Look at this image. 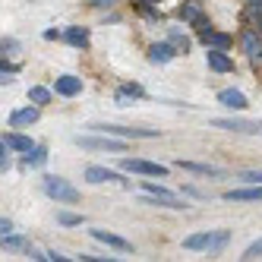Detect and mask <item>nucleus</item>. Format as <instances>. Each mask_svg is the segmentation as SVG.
I'll use <instances>...</instances> for the list:
<instances>
[{
  "mask_svg": "<svg viewBox=\"0 0 262 262\" xmlns=\"http://www.w3.org/2000/svg\"><path fill=\"white\" fill-rule=\"evenodd\" d=\"M79 148H85V152H117V155H123L126 152V142L117 136V139H111L107 133L104 136H76L73 139Z\"/></svg>",
  "mask_w": 262,
  "mask_h": 262,
  "instance_id": "f257e3e1",
  "label": "nucleus"
},
{
  "mask_svg": "<svg viewBox=\"0 0 262 262\" xmlns=\"http://www.w3.org/2000/svg\"><path fill=\"white\" fill-rule=\"evenodd\" d=\"M215 129H228V133H247V136H262V120H247V117H215Z\"/></svg>",
  "mask_w": 262,
  "mask_h": 262,
  "instance_id": "f03ea898",
  "label": "nucleus"
},
{
  "mask_svg": "<svg viewBox=\"0 0 262 262\" xmlns=\"http://www.w3.org/2000/svg\"><path fill=\"white\" fill-rule=\"evenodd\" d=\"M45 193L51 199H57L63 205H73V202H79V190L73 183H67L63 177H45Z\"/></svg>",
  "mask_w": 262,
  "mask_h": 262,
  "instance_id": "7ed1b4c3",
  "label": "nucleus"
},
{
  "mask_svg": "<svg viewBox=\"0 0 262 262\" xmlns=\"http://www.w3.org/2000/svg\"><path fill=\"white\" fill-rule=\"evenodd\" d=\"M95 133H107V136H120V139H155L158 129H133V126H114V123H92Z\"/></svg>",
  "mask_w": 262,
  "mask_h": 262,
  "instance_id": "20e7f679",
  "label": "nucleus"
},
{
  "mask_svg": "<svg viewBox=\"0 0 262 262\" xmlns=\"http://www.w3.org/2000/svg\"><path fill=\"white\" fill-rule=\"evenodd\" d=\"M120 171L142 174V177H167V167H164V164L145 161V158H123V161H120Z\"/></svg>",
  "mask_w": 262,
  "mask_h": 262,
  "instance_id": "39448f33",
  "label": "nucleus"
},
{
  "mask_svg": "<svg viewBox=\"0 0 262 262\" xmlns=\"http://www.w3.org/2000/svg\"><path fill=\"white\" fill-rule=\"evenodd\" d=\"M240 48H243V54L250 57L253 67H262V38H259L253 29H247V32L240 35Z\"/></svg>",
  "mask_w": 262,
  "mask_h": 262,
  "instance_id": "423d86ee",
  "label": "nucleus"
},
{
  "mask_svg": "<svg viewBox=\"0 0 262 262\" xmlns=\"http://www.w3.org/2000/svg\"><path fill=\"white\" fill-rule=\"evenodd\" d=\"M92 237H95L98 243H104V247H111V250H120V253H129V250H133V243H129V240L111 234V231H104V228H92Z\"/></svg>",
  "mask_w": 262,
  "mask_h": 262,
  "instance_id": "0eeeda50",
  "label": "nucleus"
},
{
  "mask_svg": "<svg viewBox=\"0 0 262 262\" xmlns=\"http://www.w3.org/2000/svg\"><path fill=\"white\" fill-rule=\"evenodd\" d=\"M224 199H228V202H262V183L243 186V190H228Z\"/></svg>",
  "mask_w": 262,
  "mask_h": 262,
  "instance_id": "6e6552de",
  "label": "nucleus"
},
{
  "mask_svg": "<svg viewBox=\"0 0 262 262\" xmlns=\"http://www.w3.org/2000/svg\"><path fill=\"white\" fill-rule=\"evenodd\" d=\"M54 92H57V95H63V98H73V95H79L82 92V79L79 76H57V82H54Z\"/></svg>",
  "mask_w": 262,
  "mask_h": 262,
  "instance_id": "1a4fd4ad",
  "label": "nucleus"
},
{
  "mask_svg": "<svg viewBox=\"0 0 262 262\" xmlns=\"http://www.w3.org/2000/svg\"><path fill=\"white\" fill-rule=\"evenodd\" d=\"M85 180H89V183H107V180H117V183H126V186H129V180H123L120 174L107 171V167H98V164H89V167H85Z\"/></svg>",
  "mask_w": 262,
  "mask_h": 262,
  "instance_id": "9d476101",
  "label": "nucleus"
},
{
  "mask_svg": "<svg viewBox=\"0 0 262 262\" xmlns=\"http://www.w3.org/2000/svg\"><path fill=\"white\" fill-rule=\"evenodd\" d=\"M32 123H38V107H19V111H13L10 114V126L13 129H19V126H32Z\"/></svg>",
  "mask_w": 262,
  "mask_h": 262,
  "instance_id": "9b49d317",
  "label": "nucleus"
},
{
  "mask_svg": "<svg viewBox=\"0 0 262 262\" xmlns=\"http://www.w3.org/2000/svg\"><path fill=\"white\" fill-rule=\"evenodd\" d=\"M4 145L10 148V152H19V155H29L35 148V142L29 136H23V133H4Z\"/></svg>",
  "mask_w": 262,
  "mask_h": 262,
  "instance_id": "f8f14e48",
  "label": "nucleus"
},
{
  "mask_svg": "<svg viewBox=\"0 0 262 262\" xmlns=\"http://www.w3.org/2000/svg\"><path fill=\"white\" fill-rule=\"evenodd\" d=\"M205 60H209V67H212L215 73H231V70H234V60H231L224 51H218V48H209Z\"/></svg>",
  "mask_w": 262,
  "mask_h": 262,
  "instance_id": "ddd939ff",
  "label": "nucleus"
},
{
  "mask_svg": "<svg viewBox=\"0 0 262 262\" xmlns=\"http://www.w3.org/2000/svg\"><path fill=\"white\" fill-rule=\"evenodd\" d=\"M218 101L224 107H231V111H243V107H247V95L237 92V89H221L218 92Z\"/></svg>",
  "mask_w": 262,
  "mask_h": 262,
  "instance_id": "4468645a",
  "label": "nucleus"
},
{
  "mask_svg": "<svg viewBox=\"0 0 262 262\" xmlns=\"http://www.w3.org/2000/svg\"><path fill=\"white\" fill-rule=\"evenodd\" d=\"M212 243H215V231H202L183 240V250H209L212 253Z\"/></svg>",
  "mask_w": 262,
  "mask_h": 262,
  "instance_id": "2eb2a0df",
  "label": "nucleus"
},
{
  "mask_svg": "<svg viewBox=\"0 0 262 262\" xmlns=\"http://www.w3.org/2000/svg\"><path fill=\"white\" fill-rule=\"evenodd\" d=\"M174 54H177V48L171 41H161V45L148 48V60L152 63H167V60H174Z\"/></svg>",
  "mask_w": 262,
  "mask_h": 262,
  "instance_id": "dca6fc26",
  "label": "nucleus"
},
{
  "mask_svg": "<svg viewBox=\"0 0 262 262\" xmlns=\"http://www.w3.org/2000/svg\"><path fill=\"white\" fill-rule=\"evenodd\" d=\"M199 38H202V45H205V48H218V51H228V48H231V35H224V32H215V29L202 32Z\"/></svg>",
  "mask_w": 262,
  "mask_h": 262,
  "instance_id": "f3484780",
  "label": "nucleus"
},
{
  "mask_svg": "<svg viewBox=\"0 0 262 262\" xmlns=\"http://www.w3.org/2000/svg\"><path fill=\"white\" fill-rule=\"evenodd\" d=\"M177 167L183 171H193V174H202V177H224L221 167H212V164H196V161H177Z\"/></svg>",
  "mask_w": 262,
  "mask_h": 262,
  "instance_id": "a211bd4d",
  "label": "nucleus"
},
{
  "mask_svg": "<svg viewBox=\"0 0 262 262\" xmlns=\"http://www.w3.org/2000/svg\"><path fill=\"white\" fill-rule=\"evenodd\" d=\"M177 16H180L183 23H193V26H196V23L202 19V4H199V0H186V4L177 10Z\"/></svg>",
  "mask_w": 262,
  "mask_h": 262,
  "instance_id": "6ab92c4d",
  "label": "nucleus"
},
{
  "mask_svg": "<svg viewBox=\"0 0 262 262\" xmlns=\"http://www.w3.org/2000/svg\"><path fill=\"white\" fill-rule=\"evenodd\" d=\"M63 38H67L73 48H89V32L79 29V26H70V29L63 32Z\"/></svg>",
  "mask_w": 262,
  "mask_h": 262,
  "instance_id": "aec40b11",
  "label": "nucleus"
},
{
  "mask_svg": "<svg viewBox=\"0 0 262 262\" xmlns=\"http://www.w3.org/2000/svg\"><path fill=\"white\" fill-rule=\"evenodd\" d=\"M142 193H148V196H158V199H180V196H174L167 186H161V183H155V180H142Z\"/></svg>",
  "mask_w": 262,
  "mask_h": 262,
  "instance_id": "412c9836",
  "label": "nucleus"
},
{
  "mask_svg": "<svg viewBox=\"0 0 262 262\" xmlns=\"http://www.w3.org/2000/svg\"><path fill=\"white\" fill-rule=\"evenodd\" d=\"M142 205H161V209H186V199H158V196H142Z\"/></svg>",
  "mask_w": 262,
  "mask_h": 262,
  "instance_id": "4be33fe9",
  "label": "nucleus"
},
{
  "mask_svg": "<svg viewBox=\"0 0 262 262\" xmlns=\"http://www.w3.org/2000/svg\"><path fill=\"white\" fill-rule=\"evenodd\" d=\"M133 98H142V85H136V82H133V85H123V89L117 92V98H114V101H117L120 107H126Z\"/></svg>",
  "mask_w": 262,
  "mask_h": 262,
  "instance_id": "5701e85b",
  "label": "nucleus"
},
{
  "mask_svg": "<svg viewBox=\"0 0 262 262\" xmlns=\"http://www.w3.org/2000/svg\"><path fill=\"white\" fill-rule=\"evenodd\" d=\"M29 101H32V104H48V101H51V92H48L45 85H32V89H29Z\"/></svg>",
  "mask_w": 262,
  "mask_h": 262,
  "instance_id": "b1692460",
  "label": "nucleus"
},
{
  "mask_svg": "<svg viewBox=\"0 0 262 262\" xmlns=\"http://www.w3.org/2000/svg\"><path fill=\"white\" fill-rule=\"evenodd\" d=\"M45 161H48V152H45V148H38V145H35L32 152L26 155V164H29V167H41Z\"/></svg>",
  "mask_w": 262,
  "mask_h": 262,
  "instance_id": "393cba45",
  "label": "nucleus"
},
{
  "mask_svg": "<svg viewBox=\"0 0 262 262\" xmlns=\"http://www.w3.org/2000/svg\"><path fill=\"white\" fill-rule=\"evenodd\" d=\"M171 45H174L180 54H186V48H190V41H186V35H183L180 29H171Z\"/></svg>",
  "mask_w": 262,
  "mask_h": 262,
  "instance_id": "a878e982",
  "label": "nucleus"
},
{
  "mask_svg": "<svg viewBox=\"0 0 262 262\" xmlns=\"http://www.w3.org/2000/svg\"><path fill=\"white\" fill-rule=\"evenodd\" d=\"M57 224H63V228H76V224H82V215H70V212H57Z\"/></svg>",
  "mask_w": 262,
  "mask_h": 262,
  "instance_id": "bb28decb",
  "label": "nucleus"
},
{
  "mask_svg": "<svg viewBox=\"0 0 262 262\" xmlns=\"http://www.w3.org/2000/svg\"><path fill=\"white\" fill-rule=\"evenodd\" d=\"M259 256H262V237H259L256 243H250V247L243 250V256H240V259H259Z\"/></svg>",
  "mask_w": 262,
  "mask_h": 262,
  "instance_id": "cd10ccee",
  "label": "nucleus"
},
{
  "mask_svg": "<svg viewBox=\"0 0 262 262\" xmlns=\"http://www.w3.org/2000/svg\"><path fill=\"white\" fill-rule=\"evenodd\" d=\"M247 19L262 26V4H247Z\"/></svg>",
  "mask_w": 262,
  "mask_h": 262,
  "instance_id": "c85d7f7f",
  "label": "nucleus"
},
{
  "mask_svg": "<svg viewBox=\"0 0 262 262\" xmlns=\"http://www.w3.org/2000/svg\"><path fill=\"white\" fill-rule=\"evenodd\" d=\"M228 240H231V234H228V231H215V243H212V253L224 250V247H228Z\"/></svg>",
  "mask_w": 262,
  "mask_h": 262,
  "instance_id": "c756f323",
  "label": "nucleus"
},
{
  "mask_svg": "<svg viewBox=\"0 0 262 262\" xmlns=\"http://www.w3.org/2000/svg\"><path fill=\"white\" fill-rule=\"evenodd\" d=\"M237 180H243V183H262V171H240Z\"/></svg>",
  "mask_w": 262,
  "mask_h": 262,
  "instance_id": "7c9ffc66",
  "label": "nucleus"
},
{
  "mask_svg": "<svg viewBox=\"0 0 262 262\" xmlns=\"http://www.w3.org/2000/svg\"><path fill=\"white\" fill-rule=\"evenodd\" d=\"M4 247L19 250V247H26V240H23V237H10V234H7V237H4Z\"/></svg>",
  "mask_w": 262,
  "mask_h": 262,
  "instance_id": "2f4dec72",
  "label": "nucleus"
},
{
  "mask_svg": "<svg viewBox=\"0 0 262 262\" xmlns=\"http://www.w3.org/2000/svg\"><path fill=\"white\" fill-rule=\"evenodd\" d=\"M0 231H4V237H7V234H13V221H7V218H4V221H0Z\"/></svg>",
  "mask_w": 262,
  "mask_h": 262,
  "instance_id": "473e14b6",
  "label": "nucleus"
},
{
  "mask_svg": "<svg viewBox=\"0 0 262 262\" xmlns=\"http://www.w3.org/2000/svg\"><path fill=\"white\" fill-rule=\"evenodd\" d=\"M48 259H51V262H63L67 256H60V253H54V250H51V253H48Z\"/></svg>",
  "mask_w": 262,
  "mask_h": 262,
  "instance_id": "72a5a7b5",
  "label": "nucleus"
},
{
  "mask_svg": "<svg viewBox=\"0 0 262 262\" xmlns=\"http://www.w3.org/2000/svg\"><path fill=\"white\" fill-rule=\"evenodd\" d=\"M95 4H101V7H107V4H114V0H95Z\"/></svg>",
  "mask_w": 262,
  "mask_h": 262,
  "instance_id": "f704fd0d",
  "label": "nucleus"
},
{
  "mask_svg": "<svg viewBox=\"0 0 262 262\" xmlns=\"http://www.w3.org/2000/svg\"><path fill=\"white\" fill-rule=\"evenodd\" d=\"M243 4H262V0H243Z\"/></svg>",
  "mask_w": 262,
  "mask_h": 262,
  "instance_id": "c9c22d12",
  "label": "nucleus"
},
{
  "mask_svg": "<svg viewBox=\"0 0 262 262\" xmlns=\"http://www.w3.org/2000/svg\"><path fill=\"white\" fill-rule=\"evenodd\" d=\"M142 4H158V0H142Z\"/></svg>",
  "mask_w": 262,
  "mask_h": 262,
  "instance_id": "e433bc0d",
  "label": "nucleus"
}]
</instances>
